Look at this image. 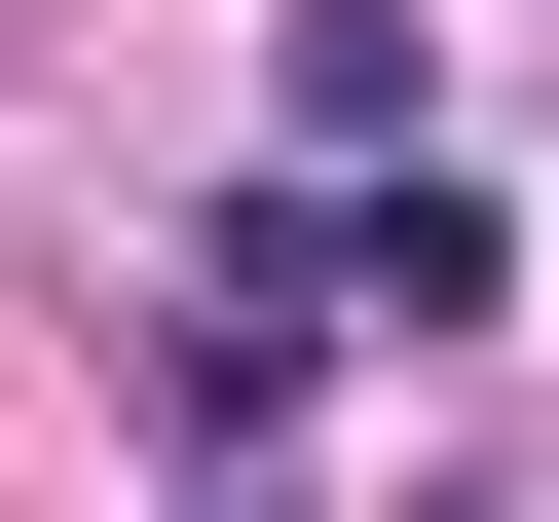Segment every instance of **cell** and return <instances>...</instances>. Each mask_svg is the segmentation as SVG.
<instances>
[{
	"mask_svg": "<svg viewBox=\"0 0 559 522\" xmlns=\"http://www.w3.org/2000/svg\"><path fill=\"white\" fill-rule=\"evenodd\" d=\"M224 261H261V299H336V336H485V299H522V224H485L448 150H373V187H261Z\"/></svg>",
	"mask_w": 559,
	"mask_h": 522,
	"instance_id": "1",
	"label": "cell"
},
{
	"mask_svg": "<svg viewBox=\"0 0 559 522\" xmlns=\"http://www.w3.org/2000/svg\"><path fill=\"white\" fill-rule=\"evenodd\" d=\"M299 373H336V299L187 261V336H150V448H187V485H261V448H299Z\"/></svg>",
	"mask_w": 559,
	"mask_h": 522,
	"instance_id": "2",
	"label": "cell"
},
{
	"mask_svg": "<svg viewBox=\"0 0 559 522\" xmlns=\"http://www.w3.org/2000/svg\"><path fill=\"white\" fill-rule=\"evenodd\" d=\"M261 150H299V187L448 150V38H411V0H299V38H261Z\"/></svg>",
	"mask_w": 559,
	"mask_h": 522,
	"instance_id": "3",
	"label": "cell"
},
{
	"mask_svg": "<svg viewBox=\"0 0 559 522\" xmlns=\"http://www.w3.org/2000/svg\"><path fill=\"white\" fill-rule=\"evenodd\" d=\"M187 522H299V485H187Z\"/></svg>",
	"mask_w": 559,
	"mask_h": 522,
	"instance_id": "4",
	"label": "cell"
}]
</instances>
